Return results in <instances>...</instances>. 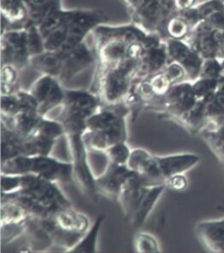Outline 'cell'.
<instances>
[{
  "label": "cell",
  "mask_w": 224,
  "mask_h": 253,
  "mask_svg": "<svg viewBox=\"0 0 224 253\" xmlns=\"http://www.w3.org/2000/svg\"><path fill=\"white\" fill-rule=\"evenodd\" d=\"M21 187V176L1 174V194H10Z\"/></svg>",
  "instance_id": "33"
},
{
  "label": "cell",
  "mask_w": 224,
  "mask_h": 253,
  "mask_svg": "<svg viewBox=\"0 0 224 253\" xmlns=\"http://www.w3.org/2000/svg\"><path fill=\"white\" fill-rule=\"evenodd\" d=\"M147 80L151 86L154 97L162 98L173 85L168 77L163 73V71L148 77Z\"/></svg>",
  "instance_id": "29"
},
{
  "label": "cell",
  "mask_w": 224,
  "mask_h": 253,
  "mask_svg": "<svg viewBox=\"0 0 224 253\" xmlns=\"http://www.w3.org/2000/svg\"><path fill=\"white\" fill-rule=\"evenodd\" d=\"M194 0H175V5L180 10H187L191 7Z\"/></svg>",
  "instance_id": "36"
},
{
  "label": "cell",
  "mask_w": 224,
  "mask_h": 253,
  "mask_svg": "<svg viewBox=\"0 0 224 253\" xmlns=\"http://www.w3.org/2000/svg\"><path fill=\"white\" fill-rule=\"evenodd\" d=\"M132 150L127 141H123L113 144L104 152L109 163L117 166H127Z\"/></svg>",
  "instance_id": "25"
},
{
  "label": "cell",
  "mask_w": 224,
  "mask_h": 253,
  "mask_svg": "<svg viewBox=\"0 0 224 253\" xmlns=\"http://www.w3.org/2000/svg\"><path fill=\"white\" fill-rule=\"evenodd\" d=\"M196 233L209 251L224 253V219L200 222L196 225Z\"/></svg>",
  "instance_id": "14"
},
{
  "label": "cell",
  "mask_w": 224,
  "mask_h": 253,
  "mask_svg": "<svg viewBox=\"0 0 224 253\" xmlns=\"http://www.w3.org/2000/svg\"><path fill=\"white\" fill-rule=\"evenodd\" d=\"M17 69L13 65H4L1 70V95H12L17 91Z\"/></svg>",
  "instance_id": "26"
},
{
  "label": "cell",
  "mask_w": 224,
  "mask_h": 253,
  "mask_svg": "<svg viewBox=\"0 0 224 253\" xmlns=\"http://www.w3.org/2000/svg\"><path fill=\"white\" fill-rule=\"evenodd\" d=\"M20 189L37 198L55 215L61 210L73 207L70 200L63 193L58 183L45 180L34 173L21 176Z\"/></svg>",
  "instance_id": "3"
},
{
  "label": "cell",
  "mask_w": 224,
  "mask_h": 253,
  "mask_svg": "<svg viewBox=\"0 0 224 253\" xmlns=\"http://www.w3.org/2000/svg\"><path fill=\"white\" fill-rule=\"evenodd\" d=\"M148 187L150 186L145 183L141 177L133 171L131 172L117 197V201L120 204L124 217L128 222L131 221L136 213Z\"/></svg>",
  "instance_id": "9"
},
{
  "label": "cell",
  "mask_w": 224,
  "mask_h": 253,
  "mask_svg": "<svg viewBox=\"0 0 224 253\" xmlns=\"http://www.w3.org/2000/svg\"><path fill=\"white\" fill-rule=\"evenodd\" d=\"M32 173L53 183H74V166L72 162H64L52 155L33 157Z\"/></svg>",
  "instance_id": "5"
},
{
  "label": "cell",
  "mask_w": 224,
  "mask_h": 253,
  "mask_svg": "<svg viewBox=\"0 0 224 253\" xmlns=\"http://www.w3.org/2000/svg\"><path fill=\"white\" fill-rule=\"evenodd\" d=\"M165 184H157L148 187L144 197L142 198L140 202V206L136 213L134 214L133 218L130 221V224L134 227L139 228L144 225V223L147 221L149 215L154 210L156 203L158 202L159 198L166 189Z\"/></svg>",
  "instance_id": "16"
},
{
  "label": "cell",
  "mask_w": 224,
  "mask_h": 253,
  "mask_svg": "<svg viewBox=\"0 0 224 253\" xmlns=\"http://www.w3.org/2000/svg\"><path fill=\"white\" fill-rule=\"evenodd\" d=\"M30 63L44 75L58 79L62 70L63 56L56 51H45L38 56H33Z\"/></svg>",
  "instance_id": "20"
},
{
  "label": "cell",
  "mask_w": 224,
  "mask_h": 253,
  "mask_svg": "<svg viewBox=\"0 0 224 253\" xmlns=\"http://www.w3.org/2000/svg\"><path fill=\"white\" fill-rule=\"evenodd\" d=\"M104 220V214L98 216L93 225H91L83 237L71 250L70 253H97L98 235Z\"/></svg>",
  "instance_id": "22"
},
{
  "label": "cell",
  "mask_w": 224,
  "mask_h": 253,
  "mask_svg": "<svg viewBox=\"0 0 224 253\" xmlns=\"http://www.w3.org/2000/svg\"><path fill=\"white\" fill-rule=\"evenodd\" d=\"M27 45L31 58L45 52V44L39 30L30 29L27 33Z\"/></svg>",
  "instance_id": "30"
},
{
  "label": "cell",
  "mask_w": 224,
  "mask_h": 253,
  "mask_svg": "<svg viewBox=\"0 0 224 253\" xmlns=\"http://www.w3.org/2000/svg\"><path fill=\"white\" fill-rule=\"evenodd\" d=\"M56 79L49 75H43L32 86L30 93L38 101L39 104H41L48 97Z\"/></svg>",
  "instance_id": "28"
},
{
  "label": "cell",
  "mask_w": 224,
  "mask_h": 253,
  "mask_svg": "<svg viewBox=\"0 0 224 253\" xmlns=\"http://www.w3.org/2000/svg\"><path fill=\"white\" fill-rule=\"evenodd\" d=\"M136 253H159V244L154 235L148 232H138L134 238Z\"/></svg>",
  "instance_id": "27"
},
{
  "label": "cell",
  "mask_w": 224,
  "mask_h": 253,
  "mask_svg": "<svg viewBox=\"0 0 224 253\" xmlns=\"http://www.w3.org/2000/svg\"><path fill=\"white\" fill-rule=\"evenodd\" d=\"M94 62V55L84 43L78 44L63 56V65L59 81H69L75 75L87 69Z\"/></svg>",
  "instance_id": "12"
},
{
  "label": "cell",
  "mask_w": 224,
  "mask_h": 253,
  "mask_svg": "<svg viewBox=\"0 0 224 253\" xmlns=\"http://www.w3.org/2000/svg\"><path fill=\"white\" fill-rule=\"evenodd\" d=\"M24 139L13 128L1 122V162L22 155Z\"/></svg>",
  "instance_id": "19"
},
{
  "label": "cell",
  "mask_w": 224,
  "mask_h": 253,
  "mask_svg": "<svg viewBox=\"0 0 224 253\" xmlns=\"http://www.w3.org/2000/svg\"><path fill=\"white\" fill-rule=\"evenodd\" d=\"M155 157L165 180L177 174H185L200 162V157L195 153H179Z\"/></svg>",
  "instance_id": "13"
},
{
  "label": "cell",
  "mask_w": 224,
  "mask_h": 253,
  "mask_svg": "<svg viewBox=\"0 0 224 253\" xmlns=\"http://www.w3.org/2000/svg\"><path fill=\"white\" fill-rule=\"evenodd\" d=\"M165 185L167 188L181 192L187 188L188 180L184 174H177L166 179Z\"/></svg>",
  "instance_id": "35"
},
{
  "label": "cell",
  "mask_w": 224,
  "mask_h": 253,
  "mask_svg": "<svg viewBox=\"0 0 224 253\" xmlns=\"http://www.w3.org/2000/svg\"><path fill=\"white\" fill-rule=\"evenodd\" d=\"M132 170L127 166H117L109 163L104 171L96 178L98 193L117 200Z\"/></svg>",
  "instance_id": "11"
},
{
  "label": "cell",
  "mask_w": 224,
  "mask_h": 253,
  "mask_svg": "<svg viewBox=\"0 0 224 253\" xmlns=\"http://www.w3.org/2000/svg\"><path fill=\"white\" fill-rule=\"evenodd\" d=\"M19 112L20 106L16 94L1 95V118L12 119Z\"/></svg>",
  "instance_id": "31"
},
{
  "label": "cell",
  "mask_w": 224,
  "mask_h": 253,
  "mask_svg": "<svg viewBox=\"0 0 224 253\" xmlns=\"http://www.w3.org/2000/svg\"><path fill=\"white\" fill-rule=\"evenodd\" d=\"M54 219L56 222L54 248L66 253H70L91 226L89 218L73 207L58 211Z\"/></svg>",
  "instance_id": "2"
},
{
  "label": "cell",
  "mask_w": 224,
  "mask_h": 253,
  "mask_svg": "<svg viewBox=\"0 0 224 253\" xmlns=\"http://www.w3.org/2000/svg\"><path fill=\"white\" fill-rule=\"evenodd\" d=\"M41 117L38 112H19L12 119L1 118V122L13 128L22 138H28L36 132Z\"/></svg>",
  "instance_id": "17"
},
{
  "label": "cell",
  "mask_w": 224,
  "mask_h": 253,
  "mask_svg": "<svg viewBox=\"0 0 224 253\" xmlns=\"http://www.w3.org/2000/svg\"><path fill=\"white\" fill-rule=\"evenodd\" d=\"M33 157L18 155L5 162H1V174L23 176L32 173Z\"/></svg>",
  "instance_id": "23"
},
{
  "label": "cell",
  "mask_w": 224,
  "mask_h": 253,
  "mask_svg": "<svg viewBox=\"0 0 224 253\" xmlns=\"http://www.w3.org/2000/svg\"><path fill=\"white\" fill-rule=\"evenodd\" d=\"M128 46L129 44L119 40H111L100 46L99 58L105 70L115 66L126 57Z\"/></svg>",
  "instance_id": "18"
},
{
  "label": "cell",
  "mask_w": 224,
  "mask_h": 253,
  "mask_svg": "<svg viewBox=\"0 0 224 253\" xmlns=\"http://www.w3.org/2000/svg\"><path fill=\"white\" fill-rule=\"evenodd\" d=\"M127 167L141 177L148 186L165 184L166 180L159 169L155 155L144 148L132 150Z\"/></svg>",
  "instance_id": "8"
},
{
  "label": "cell",
  "mask_w": 224,
  "mask_h": 253,
  "mask_svg": "<svg viewBox=\"0 0 224 253\" xmlns=\"http://www.w3.org/2000/svg\"><path fill=\"white\" fill-rule=\"evenodd\" d=\"M163 73L168 77L173 85L182 83V79L187 77L186 71L183 66L177 61H170L163 69Z\"/></svg>",
  "instance_id": "32"
},
{
  "label": "cell",
  "mask_w": 224,
  "mask_h": 253,
  "mask_svg": "<svg viewBox=\"0 0 224 253\" xmlns=\"http://www.w3.org/2000/svg\"><path fill=\"white\" fill-rule=\"evenodd\" d=\"M127 117L123 116L112 125L98 131H86L84 140L88 149L104 152L115 143L127 141Z\"/></svg>",
  "instance_id": "7"
},
{
  "label": "cell",
  "mask_w": 224,
  "mask_h": 253,
  "mask_svg": "<svg viewBox=\"0 0 224 253\" xmlns=\"http://www.w3.org/2000/svg\"><path fill=\"white\" fill-rule=\"evenodd\" d=\"M167 31H168L170 37L172 38L171 40H181L186 36L188 33V25L186 22L181 19V18H174L169 22L167 26Z\"/></svg>",
  "instance_id": "34"
},
{
  "label": "cell",
  "mask_w": 224,
  "mask_h": 253,
  "mask_svg": "<svg viewBox=\"0 0 224 253\" xmlns=\"http://www.w3.org/2000/svg\"><path fill=\"white\" fill-rule=\"evenodd\" d=\"M63 104L68 109L83 114L88 119L101 107L98 97L84 90H65Z\"/></svg>",
  "instance_id": "15"
},
{
  "label": "cell",
  "mask_w": 224,
  "mask_h": 253,
  "mask_svg": "<svg viewBox=\"0 0 224 253\" xmlns=\"http://www.w3.org/2000/svg\"><path fill=\"white\" fill-rule=\"evenodd\" d=\"M162 99L169 112L180 120L196 105L197 101L193 85L190 83L172 85Z\"/></svg>",
  "instance_id": "10"
},
{
  "label": "cell",
  "mask_w": 224,
  "mask_h": 253,
  "mask_svg": "<svg viewBox=\"0 0 224 253\" xmlns=\"http://www.w3.org/2000/svg\"><path fill=\"white\" fill-rule=\"evenodd\" d=\"M56 141L35 132L23 140L22 155L29 157L52 155Z\"/></svg>",
  "instance_id": "21"
},
{
  "label": "cell",
  "mask_w": 224,
  "mask_h": 253,
  "mask_svg": "<svg viewBox=\"0 0 224 253\" xmlns=\"http://www.w3.org/2000/svg\"><path fill=\"white\" fill-rule=\"evenodd\" d=\"M56 222L53 217H31L26 225L25 236L30 252H50L54 248Z\"/></svg>",
  "instance_id": "6"
},
{
  "label": "cell",
  "mask_w": 224,
  "mask_h": 253,
  "mask_svg": "<svg viewBox=\"0 0 224 253\" xmlns=\"http://www.w3.org/2000/svg\"><path fill=\"white\" fill-rule=\"evenodd\" d=\"M86 132L66 133L71 150L72 163L74 166V183L88 198L96 201L98 197V187L96 176L89 161V150L85 142Z\"/></svg>",
  "instance_id": "1"
},
{
  "label": "cell",
  "mask_w": 224,
  "mask_h": 253,
  "mask_svg": "<svg viewBox=\"0 0 224 253\" xmlns=\"http://www.w3.org/2000/svg\"><path fill=\"white\" fill-rule=\"evenodd\" d=\"M36 132L55 141L59 140L61 137H66V131L61 122L43 116L39 121Z\"/></svg>",
  "instance_id": "24"
},
{
  "label": "cell",
  "mask_w": 224,
  "mask_h": 253,
  "mask_svg": "<svg viewBox=\"0 0 224 253\" xmlns=\"http://www.w3.org/2000/svg\"><path fill=\"white\" fill-rule=\"evenodd\" d=\"M134 77L117 65L104 72L100 80V95L107 105L123 102L130 92Z\"/></svg>",
  "instance_id": "4"
}]
</instances>
